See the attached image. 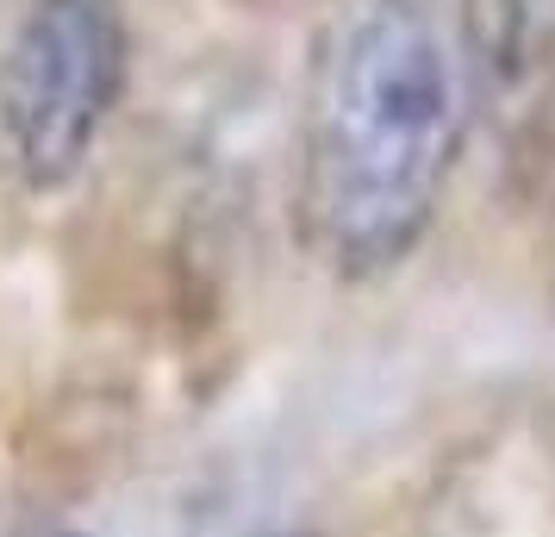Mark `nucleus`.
<instances>
[{"mask_svg": "<svg viewBox=\"0 0 555 537\" xmlns=\"http://www.w3.org/2000/svg\"><path fill=\"white\" fill-rule=\"evenodd\" d=\"M468 126V56L412 0L331 20L300 106L306 251L331 276H380L430 231Z\"/></svg>", "mask_w": 555, "mask_h": 537, "instance_id": "obj_1", "label": "nucleus"}, {"mask_svg": "<svg viewBox=\"0 0 555 537\" xmlns=\"http://www.w3.org/2000/svg\"><path fill=\"white\" fill-rule=\"evenodd\" d=\"M131 81L126 0H31L0 51V156L26 188L81 176Z\"/></svg>", "mask_w": 555, "mask_h": 537, "instance_id": "obj_2", "label": "nucleus"}, {"mask_svg": "<svg viewBox=\"0 0 555 537\" xmlns=\"http://www.w3.org/2000/svg\"><path fill=\"white\" fill-rule=\"evenodd\" d=\"M462 51L500 81L537 76L555 56V0H462Z\"/></svg>", "mask_w": 555, "mask_h": 537, "instance_id": "obj_3", "label": "nucleus"}]
</instances>
